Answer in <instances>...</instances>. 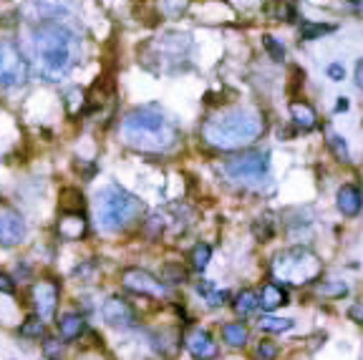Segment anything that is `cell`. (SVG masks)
<instances>
[{
    "instance_id": "6da1fadb",
    "label": "cell",
    "mask_w": 363,
    "mask_h": 360,
    "mask_svg": "<svg viewBox=\"0 0 363 360\" xmlns=\"http://www.w3.org/2000/svg\"><path fill=\"white\" fill-rule=\"evenodd\" d=\"M33 53L38 58L40 74L48 79H64L76 69L81 58V40L69 25L43 21L30 33Z\"/></svg>"
},
{
    "instance_id": "7a4b0ae2",
    "label": "cell",
    "mask_w": 363,
    "mask_h": 360,
    "mask_svg": "<svg viewBox=\"0 0 363 360\" xmlns=\"http://www.w3.org/2000/svg\"><path fill=\"white\" fill-rule=\"evenodd\" d=\"M263 132H265V119H263V114L255 109H248V106L222 109L202 124V139H204L209 146L222 149V151L248 146V144H253Z\"/></svg>"
},
{
    "instance_id": "3957f363",
    "label": "cell",
    "mask_w": 363,
    "mask_h": 360,
    "mask_svg": "<svg viewBox=\"0 0 363 360\" xmlns=\"http://www.w3.org/2000/svg\"><path fill=\"white\" fill-rule=\"evenodd\" d=\"M121 134L129 146L142 151H169L177 146V126L156 106H139L121 121Z\"/></svg>"
},
{
    "instance_id": "277c9868",
    "label": "cell",
    "mask_w": 363,
    "mask_h": 360,
    "mask_svg": "<svg viewBox=\"0 0 363 360\" xmlns=\"http://www.w3.org/2000/svg\"><path fill=\"white\" fill-rule=\"evenodd\" d=\"M190 35L179 33V30H167L146 43L142 51V61L146 69L156 71V74H179L190 66Z\"/></svg>"
},
{
    "instance_id": "5b68a950",
    "label": "cell",
    "mask_w": 363,
    "mask_h": 360,
    "mask_svg": "<svg viewBox=\"0 0 363 360\" xmlns=\"http://www.w3.org/2000/svg\"><path fill=\"white\" fill-rule=\"evenodd\" d=\"M142 209H144L142 202L116 184H109L96 194V219L98 227L106 232L127 229L142 214Z\"/></svg>"
},
{
    "instance_id": "8992f818",
    "label": "cell",
    "mask_w": 363,
    "mask_h": 360,
    "mask_svg": "<svg viewBox=\"0 0 363 360\" xmlns=\"http://www.w3.org/2000/svg\"><path fill=\"white\" fill-rule=\"evenodd\" d=\"M272 274L288 285H308L321 274V260L306 247H290L272 260Z\"/></svg>"
},
{
    "instance_id": "52a82bcc",
    "label": "cell",
    "mask_w": 363,
    "mask_h": 360,
    "mask_svg": "<svg viewBox=\"0 0 363 360\" xmlns=\"http://www.w3.org/2000/svg\"><path fill=\"white\" fill-rule=\"evenodd\" d=\"M28 61L13 40H0V88H18L28 83Z\"/></svg>"
},
{
    "instance_id": "ba28073f",
    "label": "cell",
    "mask_w": 363,
    "mask_h": 360,
    "mask_svg": "<svg viewBox=\"0 0 363 360\" xmlns=\"http://www.w3.org/2000/svg\"><path fill=\"white\" fill-rule=\"evenodd\" d=\"M267 169H270V161L263 151H248V154L235 156L225 164V174L237 182H258L265 177Z\"/></svg>"
},
{
    "instance_id": "9c48e42d",
    "label": "cell",
    "mask_w": 363,
    "mask_h": 360,
    "mask_svg": "<svg viewBox=\"0 0 363 360\" xmlns=\"http://www.w3.org/2000/svg\"><path fill=\"white\" fill-rule=\"evenodd\" d=\"M121 282L129 292H137V295H149V298H164L167 295V287L164 282H159L151 272L142 267H129L121 272Z\"/></svg>"
},
{
    "instance_id": "30bf717a",
    "label": "cell",
    "mask_w": 363,
    "mask_h": 360,
    "mask_svg": "<svg viewBox=\"0 0 363 360\" xmlns=\"http://www.w3.org/2000/svg\"><path fill=\"white\" fill-rule=\"evenodd\" d=\"M25 219L18 209L11 204H0V245L13 247L18 242H23L25 237Z\"/></svg>"
},
{
    "instance_id": "8fae6325",
    "label": "cell",
    "mask_w": 363,
    "mask_h": 360,
    "mask_svg": "<svg viewBox=\"0 0 363 360\" xmlns=\"http://www.w3.org/2000/svg\"><path fill=\"white\" fill-rule=\"evenodd\" d=\"M101 318L111 327H132L134 325V308L124 298H109L101 305Z\"/></svg>"
},
{
    "instance_id": "7c38bea8",
    "label": "cell",
    "mask_w": 363,
    "mask_h": 360,
    "mask_svg": "<svg viewBox=\"0 0 363 360\" xmlns=\"http://www.w3.org/2000/svg\"><path fill=\"white\" fill-rule=\"evenodd\" d=\"M185 348L195 355L197 360H209L217 355V343L212 340L207 330H202V327H190L185 332Z\"/></svg>"
},
{
    "instance_id": "4fadbf2b",
    "label": "cell",
    "mask_w": 363,
    "mask_h": 360,
    "mask_svg": "<svg viewBox=\"0 0 363 360\" xmlns=\"http://www.w3.org/2000/svg\"><path fill=\"white\" fill-rule=\"evenodd\" d=\"M33 305H35V315L48 320L53 313H56V303H58V287L48 280H40L33 285Z\"/></svg>"
},
{
    "instance_id": "5bb4252c",
    "label": "cell",
    "mask_w": 363,
    "mask_h": 360,
    "mask_svg": "<svg viewBox=\"0 0 363 360\" xmlns=\"http://www.w3.org/2000/svg\"><path fill=\"white\" fill-rule=\"evenodd\" d=\"M335 202H338V209L343 217H356L363 207V194H361V189L353 187V184H343V187L338 189Z\"/></svg>"
},
{
    "instance_id": "9a60e30c",
    "label": "cell",
    "mask_w": 363,
    "mask_h": 360,
    "mask_svg": "<svg viewBox=\"0 0 363 360\" xmlns=\"http://www.w3.org/2000/svg\"><path fill=\"white\" fill-rule=\"evenodd\" d=\"M86 219L81 211H66L64 217L58 219V235L64 237V240H81V237L86 235Z\"/></svg>"
},
{
    "instance_id": "2e32d148",
    "label": "cell",
    "mask_w": 363,
    "mask_h": 360,
    "mask_svg": "<svg viewBox=\"0 0 363 360\" xmlns=\"http://www.w3.org/2000/svg\"><path fill=\"white\" fill-rule=\"evenodd\" d=\"M260 305H263L267 313H272V310L288 305V292L282 290L277 282H267V285L263 287V292H260Z\"/></svg>"
},
{
    "instance_id": "e0dca14e",
    "label": "cell",
    "mask_w": 363,
    "mask_h": 360,
    "mask_svg": "<svg viewBox=\"0 0 363 360\" xmlns=\"http://www.w3.org/2000/svg\"><path fill=\"white\" fill-rule=\"evenodd\" d=\"M58 332L64 340H76V337L83 332V318L79 313H66L61 315V320H58Z\"/></svg>"
},
{
    "instance_id": "ac0fdd59",
    "label": "cell",
    "mask_w": 363,
    "mask_h": 360,
    "mask_svg": "<svg viewBox=\"0 0 363 360\" xmlns=\"http://www.w3.org/2000/svg\"><path fill=\"white\" fill-rule=\"evenodd\" d=\"M290 116H293V121L298 124V129H303V132H311L313 126H316V111L308 106V103L303 101H293L290 103Z\"/></svg>"
},
{
    "instance_id": "d6986e66",
    "label": "cell",
    "mask_w": 363,
    "mask_h": 360,
    "mask_svg": "<svg viewBox=\"0 0 363 360\" xmlns=\"http://www.w3.org/2000/svg\"><path fill=\"white\" fill-rule=\"evenodd\" d=\"M197 292H200L202 298L207 300V305H212V308L225 305L227 298H230V295H227V290H217L212 280H200V282H197Z\"/></svg>"
},
{
    "instance_id": "ffe728a7",
    "label": "cell",
    "mask_w": 363,
    "mask_h": 360,
    "mask_svg": "<svg viewBox=\"0 0 363 360\" xmlns=\"http://www.w3.org/2000/svg\"><path fill=\"white\" fill-rule=\"evenodd\" d=\"M265 16L272 18V21H285V23H290L295 18V8L290 0H267Z\"/></svg>"
},
{
    "instance_id": "44dd1931",
    "label": "cell",
    "mask_w": 363,
    "mask_h": 360,
    "mask_svg": "<svg viewBox=\"0 0 363 360\" xmlns=\"http://www.w3.org/2000/svg\"><path fill=\"white\" fill-rule=\"evenodd\" d=\"M258 308H260V295L255 290H242L235 298V313L242 315V318H245V315H253Z\"/></svg>"
},
{
    "instance_id": "7402d4cb",
    "label": "cell",
    "mask_w": 363,
    "mask_h": 360,
    "mask_svg": "<svg viewBox=\"0 0 363 360\" xmlns=\"http://www.w3.org/2000/svg\"><path fill=\"white\" fill-rule=\"evenodd\" d=\"M222 337H225V343L232 345V348H242V345L248 343V327L242 325V323H227L222 327Z\"/></svg>"
},
{
    "instance_id": "603a6c76",
    "label": "cell",
    "mask_w": 363,
    "mask_h": 360,
    "mask_svg": "<svg viewBox=\"0 0 363 360\" xmlns=\"http://www.w3.org/2000/svg\"><path fill=\"white\" fill-rule=\"evenodd\" d=\"M46 332V323H43V318H38V315H30V318H25L23 323H21V335L28 337V340H35V337H40Z\"/></svg>"
},
{
    "instance_id": "cb8c5ba5",
    "label": "cell",
    "mask_w": 363,
    "mask_h": 360,
    "mask_svg": "<svg viewBox=\"0 0 363 360\" xmlns=\"http://www.w3.org/2000/svg\"><path fill=\"white\" fill-rule=\"evenodd\" d=\"M290 327H293V320H288V318H275V315L260 318V330L265 332H288Z\"/></svg>"
},
{
    "instance_id": "d4e9b609",
    "label": "cell",
    "mask_w": 363,
    "mask_h": 360,
    "mask_svg": "<svg viewBox=\"0 0 363 360\" xmlns=\"http://www.w3.org/2000/svg\"><path fill=\"white\" fill-rule=\"evenodd\" d=\"M318 292L323 298H343V295H348V285L343 280H323L318 285Z\"/></svg>"
},
{
    "instance_id": "484cf974",
    "label": "cell",
    "mask_w": 363,
    "mask_h": 360,
    "mask_svg": "<svg viewBox=\"0 0 363 360\" xmlns=\"http://www.w3.org/2000/svg\"><path fill=\"white\" fill-rule=\"evenodd\" d=\"M209 257H212V247L209 245H197L190 255V262L195 269H204L209 265Z\"/></svg>"
},
{
    "instance_id": "4316f807",
    "label": "cell",
    "mask_w": 363,
    "mask_h": 360,
    "mask_svg": "<svg viewBox=\"0 0 363 360\" xmlns=\"http://www.w3.org/2000/svg\"><path fill=\"white\" fill-rule=\"evenodd\" d=\"M187 6H190V0H159L161 13L167 18H179L187 11Z\"/></svg>"
},
{
    "instance_id": "83f0119b",
    "label": "cell",
    "mask_w": 363,
    "mask_h": 360,
    "mask_svg": "<svg viewBox=\"0 0 363 360\" xmlns=\"http://www.w3.org/2000/svg\"><path fill=\"white\" fill-rule=\"evenodd\" d=\"M161 280L169 282V285H179V282H185L187 280V272L179 265H164V269H161Z\"/></svg>"
},
{
    "instance_id": "f1b7e54d",
    "label": "cell",
    "mask_w": 363,
    "mask_h": 360,
    "mask_svg": "<svg viewBox=\"0 0 363 360\" xmlns=\"http://www.w3.org/2000/svg\"><path fill=\"white\" fill-rule=\"evenodd\" d=\"M333 30V25H323V23H303L300 28V38L303 40H316L318 35H325Z\"/></svg>"
},
{
    "instance_id": "f546056e",
    "label": "cell",
    "mask_w": 363,
    "mask_h": 360,
    "mask_svg": "<svg viewBox=\"0 0 363 360\" xmlns=\"http://www.w3.org/2000/svg\"><path fill=\"white\" fill-rule=\"evenodd\" d=\"M61 355H64V343H61V340H56V337H48V340H43V358H46V360H61Z\"/></svg>"
},
{
    "instance_id": "4dcf8cb0",
    "label": "cell",
    "mask_w": 363,
    "mask_h": 360,
    "mask_svg": "<svg viewBox=\"0 0 363 360\" xmlns=\"http://www.w3.org/2000/svg\"><path fill=\"white\" fill-rule=\"evenodd\" d=\"M328 146L333 149V154L338 156L340 161H348V146H346V139L335 137V134H328Z\"/></svg>"
},
{
    "instance_id": "1f68e13d",
    "label": "cell",
    "mask_w": 363,
    "mask_h": 360,
    "mask_svg": "<svg viewBox=\"0 0 363 360\" xmlns=\"http://www.w3.org/2000/svg\"><path fill=\"white\" fill-rule=\"evenodd\" d=\"M263 46H265V51L270 53L275 61H282V58H285V48H282L272 35H263Z\"/></svg>"
},
{
    "instance_id": "d6a6232c",
    "label": "cell",
    "mask_w": 363,
    "mask_h": 360,
    "mask_svg": "<svg viewBox=\"0 0 363 360\" xmlns=\"http://www.w3.org/2000/svg\"><path fill=\"white\" fill-rule=\"evenodd\" d=\"M253 235L258 237V240L267 242L272 237V224L267 222V219H258V222L253 224Z\"/></svg>"
},
{
    "instance_id": "836d02e7",
    "label": "cell",
    "mask_w": 363,
    "mask_h": 360,
    "mask_svg": "<svg viewBox=\"0 0 363 360\" xmlns=\"http://www.w3.org/2000/svg\"><path fill=\"white\" fill-rule=\"evenodd\" d=\"M0 292H3V295H13V292H16V282H13V277H8L6 272H0Z\"/></svg>"
},
{
    "instance_id": "e575fe53",
    "label": "cell",
    "mask_w": 363,
    "mask_h": 360,
    "mask_svg": "<svg viewBox=\"0 0 363 360\" xmlns=\"http://www.w3.org/2000/svg\"><path fill=\"white\" fill-rule=\"evenodd\" d=\"M258 358L272 360V358H275V348H272L270 343H260V345H258Z\"/></svg>"
},
{
    "instance_id": "d590c367",
    "label": "cell",
    "mask_w": 363,
    "mask_h": 360,
    "mask_svg": "<svg viewBox=\"0 0 363 360\" xmlns=\"http://www.w3.org/2000/svg\"><path fill=\"white\" fill-rule=\"evenodd\" d=\"M348 318H351L353 323H363V300H358L356 305H351V310H348Z\"/></svg>"
},
{
    "instance_id": "8d00e7d4",
    "label": "cell",
    "mask_w": 363,
    "mask_h": 360,
    "mask_svg": "<svg viewBox=\"0 0 363 360\" xmlns=\"http://www.w3.org/2000/svg\"><path fill=\"white\" fill-rule=\"evenodd\" d=\"M343 74H346V71H343V66H338V63L328 66V76H330L333 81H343Z\"/></svg>"
},
{
    "instance_id": "74e56055",
    "label": "cell",
    "mask_w": 363,
    "mask_h": 360,
    "mask_svg": "<svg viewBox=\"0 0 363 360\" xmlns=\"http://www.w3.org/2000/svg\"><path fill=\"white\" fill-rule=\"evenodd\" d=\"M356 83L363 91V61H358V66H356Z\"/></svg>"
},
{
    "instance_id": "f35d334b",
    "label": "cell",
    "mask_w": 363,
    "mask_h": 360,
    "mask_svg": "<svg viewBox=\"0 0 363 360\" xmlns=\"http://www.w3.org/2000/svg\"><path fill=\"white\" fill-rule=\"evenodd\" d=\"M335 111H348V98H338V106Z\"/></svg>"
},
{
    "instance_id": "ab89813d",
    "label": "cell",
    "mask_w": 363,
    "mask_h": 360,
    "mask_svg": "<svg viewBox=\"0 0 363 360\" xmlns=\"http://www.w3.org/2000/svg\"><path fill=\"white\" fill-rule=\"evenodd\" d=\"M81 360H104V358H96V355H88V358H81Z\"/></svg>"
}]
</instances>
